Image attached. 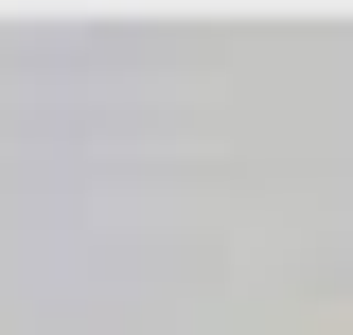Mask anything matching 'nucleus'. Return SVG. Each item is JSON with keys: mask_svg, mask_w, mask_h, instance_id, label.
I'll return each mask as SVG.
<instances>
[]
</instances>
